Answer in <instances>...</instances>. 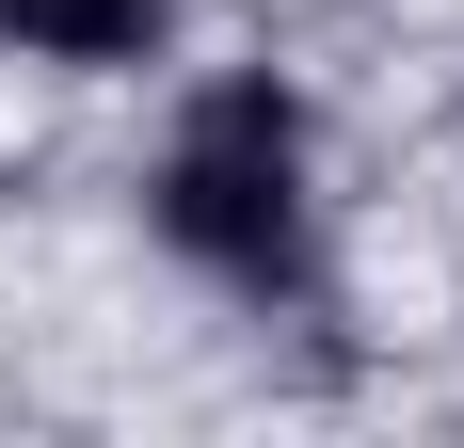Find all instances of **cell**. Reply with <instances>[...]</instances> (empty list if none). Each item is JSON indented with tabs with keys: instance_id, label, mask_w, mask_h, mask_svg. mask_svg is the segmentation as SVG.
<instances>
[{
	"instance_id": "cell-1",
	"label": "cell",
	"mask_w": 464,
	"mask_h": 448,
	"mask_svg": "<svg viewBox=\"0 0 464 448\" xmlns=\"http://www.w3.org/2000/svg\"><path fill=\"white\" fill-rule=\"evenodd\" d=\"M160 240L240 305H304L321 288V224H304V96L288 81H208L160 144Z\"/></svg>"
},
{
	"instance_id": "cell-2",
	"label": "cell",
	"mask_w": 464,
	"mask_h": 448,
	"mask_svg": "<svg viewBox=\"0 0 464 448\" xmlns=\"http://www.w3.org/2000/svg\"><path fill=\"white\" fill-rule=\"evenodd\" d=\"M0 33L48 48V64H144L177 33V0H0Z\"/></svg>"
}]
</instances>
